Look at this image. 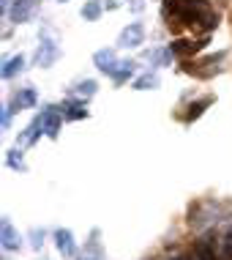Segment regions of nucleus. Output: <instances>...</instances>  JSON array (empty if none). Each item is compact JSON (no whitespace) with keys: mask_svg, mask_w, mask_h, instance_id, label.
I'll use <instances>...</instances> for the list:
<instances>
[{"mask_svg":"<svg viewBox=\"0 0 232 260\" xmlns=\"http://www.w3.org/2000/svg\"><path fill=\"white\" fill-rule=\"evenodd\" d=\"M145 39V27L139 22H131L126 30L121 33V39H118V47H139Z\"/></svg>","mask_w":232,"mask_h":260,"instance_id":"nucleus-1","label":"nucleus"},{"mask_svg":"<svg viewBox=\"0 0 232 260\" xmlns=\"http://www.w3.org/2000/svg\"><path fill=\"white\" fill-rule=\"evenodd\" d=\"M205 44H208V39H200V41H186V39H178V41H172V44H170V55H180V58H186V55L200 52Z\"/></svg>","mask_w":232,"mask_h":260,"instance_id":"nucleus-2","label":"nucleus"},{"mask_svg":"<svg viewBox=\"0 0 232 260\" xmlns=\"http://www.w3.org/2000/svg\"><path fill=\"white\" fill-rule=\"evenodd\" d=\"M93 60H96V66L101 69L104 74H115V69L121 66V63H115V52L112 50H98L93 55Z\"/></svg>","mask_w":232,"mask_h":260,"instance_id":"nucleus-3","label":"nucleus"},{"mask_svg":"<svg viewBox=\"0 0 232 260\" xmlns=\"http://www.w3.org/2000/svg\"><path fill=\"white\" fill-rule=\"evenodd\" d=\"M197 260H221V252L216 247L213 238H202L197 244Z\"/></svg>","mask_w":232,"mask_h":260,"instance_id":"nucleus-4","label":"nucleus"},{"mask_svg":"<svg viewBox=\"0 0 232 260\" xmlns=\"http://www.w3.org/2000/svg\"><path fill=\"white\" fill-rule=\"evenodd\" d=\"M55 244H58V249L63 252V257H74L76 255L71 230H58V233H55Z\"/></svg>","mask_w":232,"mask_h":260,"instance_id":"nucleus-5","label":"nucleus"},{"mask_svg":"<svg viewBox=\"0 0 232 260\" xmlns=\"http://www.w3.org/2000/svg\"><path fill=\"white\" fill-rule=\"evenodd\" d=\"M55 58H58V47H55L52 41H44L41 50H38V55H36V63H38V66H49Z\"/></svg>","mask_w":232,"mask_h":260,"instance_id":"nucleus-6","label":"nucleus"},{"mask_svg":"<svg viewBox=\"0 0 232 260\" xmlns=\"http://www.w3.org/2000/svg\"><path fill=\"white\" fill-rule=\"evenodd\" d=\"M41 118H44V132H47V137L55 140V137H58V132H60V115H58V112H52V110H47Z\"/></svg>","mask_w":232,"mask_h":260,"instance_id":"nucleus-7","label":"nucleus"},{"mask_svg":"<svg viewBox=\"0 0 232 260\" xmlns=\"http://www.w3.org/2000/svg\"><path fill=\"white\" fill-rule=\"evenodd\" d=\"M210 104H213V99H210V96H205V99H200V102H194V104H188V112L183 115V121H186V123L197 121V118L205 112V107H210Z\"/></svg>","mask_w":232,"mask_h":260,"instance_id":"nucleus-8","label":"nucleus"},{"mask_svg":"<svg viewBox=\"0 0 232 260\" xmlns=\"http://www.w3.org/2000/svg\"><path fill=\"white\" fill-rule=\"evenodd\" d=\"M3 249H19V236L14 233L9 219H3Z\"/></svg>","mask_w":232,"mask_h":260,"instance_id":"nucleus-9","label":"nucleus"},{"mask_svg":"<svg viewBox=\"0 0 232 260\" xmlns=\"http://www.w3.org/2000/svg\"><path fill=\"white\" fill-rule=\"evenodd\" d=\"M63 115H66L68 121H80V118H88V110H85V104H66V107H63Z\"/></svg>","mask_w":232,"mask_h":260,"instance_id":"nucleus-10","label":"nucleus"},{"mask_svg":"<svg viewBox=\"0 0 232 260\" xmlns=\"http://www.w3.org/2000/svg\"><path fill=\"white\" fill-rule=\"evenodd\" d=\"M27 11H30V0H17V3H14V11H11V19L14 22H25Z\"/></svg>","mask_w":232,"mask_h":260,"instance_id":"nucleus-11","label":"nucleus"},{"mask_svg":"<svg viewBox=\"0 0 232 260\" xmlns=\"http://www.w3.org/2000/svg\"><path fill=\"white\" fill-rule=\"evenodd\" d=\"M82 17H85L88 22L98 19V17H101V3H98V0H88V3L82 6Z\"/></svg>","mask_w":232,"mask_h":260,"instance_id":"nucleus-12","label":"nucleus"},{"mask_svg":"<svg viewBox=\"0 0 232 260\" xmlns=\"http://www.w3.org/2000/svg\"><path fill=\"white\" fill-rule=\"evenodd\" d=\"M22 66H25V58L22 55H17V58H11L9 63H6V69H3V80H11L17 72H22Z\"/></svg>","mask_w":232,"mask_h":260,"instance_id":"nucleus-13","label":"nucleus"},{"mask_svg":"<svg viewBox=\"0 0 232 260\" xmlns=\"http://www.w3.org/2000/svg\"><path fill=\"white\" fill-rule=\"evenodd\" d=\"M156 85H159V77L156 74H145V77H139V80L134 82L137 90H150V88H156Z\"/></svg>","mask_w":232,"mask_h":260,"instance_id":"nucleus-14","label":"nucleus"},{"mask_svg":"<svg viewBox=\"0 0 232 260\" xmlns=\"http://www.w3.org/2000/svg\"><path fill=\"white\" fill-rule=\"evenodd\" d=\"M219 252H221V260H232V233H227L219 241Z\"/></svg>","mask_w":232,"mask_h":260,"instance_id":"nucleus-15","label":"nucleus"},{"mask_svg":"<svg viewBox=\"0 0 232 260\" xmlns=\"http://www.w3.org/2000/svg\"><path fill=\"white\" fill-rule=\"evenodd\" d=\"M131 66H134V63H121V69H115V74H112V80H115V82H126L131 77Z\"/></svg>","mask_w":232,"mask_h":260,"instance_id":"nucleus-16","label":"nucleus"},{"mask_svg":"<svg viewBox=\"0 0 232 260\" xmlns=\"http://www.w3.org/2000/svg\"><path fill=\"white\" fill-rule=\"evenodd\" d=\"M30 104H36V93H33V90H25L22 96L14 99V107H30Z\"/></svg>","mask_w":232,"mask_h":260,"instance_id":"nucleus-17","label":"nucleus"},{"mask_svg":"<svg viewBox=\"0 0 232 260\" xmlns=\"http://www.w3.org/2000/svg\"><path fill=\"white\" fill-rule=\"evenodd\" d=\"M9 167H14V170H25L22 151H9Z\"/></svg>","mask_w":232,"mask_h":260,"instance_id":"nucleus-18","label":"nucleus"},{"mask_svg":"<svg viewBox=\"0 0 232 260\" xmlns=\"http://www.w3.org/2000/svg\"><path fill=\"white\" fill-rule=\"evenodd\" d=\"M76 93H80V96H93V93H96V82H93V80L80 82V85H76Z\"/></svg>","mask_w":232,"mask_h":260,"instance_id":"nucleus-19","label":"nucleus"},{"mask_svg":"<svg viewBox=\"0 0 232 260\" xmlns=\"http://www.w3.org/2000/svg\"><path fill=\"white\" fill-rule=\"evenodd\" d=\"M150 60H153V63H159V66H164V63L170 60V55H167V52H153V55H150Z\"/></svg>","mask_w":232,"mask_h":260,"instance_id":"nucleus-20","label":"nucleus"},{"mask_svg":"<svg viewBox=\"0 0 232 260\" xmlns=\"http://www.w3.org/2000/svg\"><path fill=\"white\" fill-rule=\"evenodd\" d=\"M172 260H188V257H183V255H175Z\"/></svg>","mask_w":232,"mask_h":260,"instance_id":"nucleus-21","label":"nucleus"},{"mask_svg":"<svg viewBox=\"0 0 232 260\" xmlns=\"http://www.w3.org/2000/svg\"><path fill=\"white\" fill-rule=\"evenodd\" d=\"M60 3H66V0H60Z\"/></svg>","mask_w":232,"mask_h":260,"instance_id":"nucleus-22","label":"nucleus"}]
</instances>
